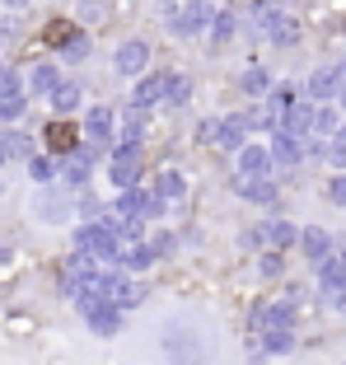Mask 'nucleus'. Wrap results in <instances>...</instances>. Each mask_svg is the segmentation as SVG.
Wrapping results in <instances>:
<instances>
[{
	"instance_id": "1",
	"label": "nucleus",
	"mask_w": 346,
	"mask_h": 365,
	"mask_svg": "<svg viewBox=\"0 0 346 365\" xmlns=\"http://www.w3.org/2000/svg\"><path fill=\"white\" fill-rule=\"evenodd\" d=\"M159 346L169 356V365H206L211 361V333L187 314H173L159 333Z\"/></svg>"
},
{
	"instance_id": "2",
	"label": "nucleus",
	"mask_w": 346,
	"mask_h": 365,
	"mask_svg": "<svg viewBox=\"0 0 346 365\" xmlns=\"http://www.w3.org/2000/svg\"><path fill=\"white\" fill-rule=\"evenodd\" d=\"M122 244H127V239H122V230L112 225L108 215L80 225V235H75V253H80V258H89V262H117Z\"/></svg>"
},
{
	"instance_id": "3",
	"label": "nucleus",
	"mask_w": 346,
	"mask_h": 365,
	"mask_svg": "<svg viewBox=\"0 0 346 365\" xmlns=\"http://www.w3.org/2000/svg\"><path fill=\"white\" fill-rule=\"evenodd\" d=\"M141 145H122L117 140V150L108 155V182L112 187H136L141 182Z\"/></svg>"
},
{
	"instance_id": "4",
	"label": "nucleus",
	"mask_w": 346,
	"mask_h": 365,
	"mask_svg": "<svg viewBox=\"0 0 346 365\" xmlns=\"http://www.w3.org/2000/svg\"><path fill=\"white\" fill-rule=\"evenodd\" d=\"M80 140H85V131H80V122H70V118H52L43 127V150L56 155V160H61V155H70Z\"/></svg>"
},
{
	"instance_id": "5",
	"label": "nucleus",
	"mask_w": 346,
	"mask_h": 365,
	"mask_svg": "<svg viewBox=\"0 0 346 365\" xmlns=\"http://www.w3.org/2000/svg\"><path fill=\"white\" fill-rule=\"evenodd\" d=\"M94 160H98V145L80 140L70 155H61V164H56V169L65 173V182H70V187H85V182L94 178Z\"/></svg>"
},
{
	"instance_id": "6",
	"label": "nucleus",
	"mask_w": 346,
	"mask_h": 365,
	"mask_svg": "<svg viewBox=\"0 0 346 365\" xmlns=\"http://www.w3.org/2000/svg\"><path fill=\"white\" fill-rule=\"evenodd\" d=\"M169 29L178 33V38H192V33H206L211 29V5L206 0H187V5H178L169 19Z\"/></svg>"
},
{
	"instance_id": "7",
	"label": "nucleus",
	"mask_w": 346,
	"mask_h": 365,
	"mask_svg": "<svg viewBox=\"0 0 346 365\" xmlns=\"http://www.w3.org/2000/svg\"><path fill=\"white\" fill-rule=\"evenodd\" d=\"M258 33H267L271 43H295L300 38V24L290 14H281L276 5H258Z\"/></svg>"
},
{
	"instance_id": "8",
	"label": "nucleus",
	"mask_w": 346,
	"mask_h": 365,
	"mask_svg": "<svg viewBox=\"0 0 346 365\" xmlns=\"http://www.w3.org/2000/svg\"><path fill=\"white\" fill-rule=\"evenodd\" d=\"M80 131H85L89 145H108V140L117 136V113H112L108 103L89 108V113H85V127H80Z\"/></svg>"
},
{
	"instance_id": "9",
	"label": "nucleus",
	"mask_w": 346,
	"mask_h": 365,
	"mask_svg": "<svg viewBox=\"0 0 346 365\" xmlns=\"http://www.w3.org/2000/svg\"><path fill=\"white\" fill-rule=\"evenodd\" d=\"M33 215H38V220H47V225H61V220H70V202L56 192L52 182H43V187H38V197H33Z\"/></svg>"
},
{
	"instance_id": "10",
	"label": "nucleus",
	"mask_w": 346,
	"mask_h": 365,
	"mask_svg": "<svg viewBox=\"0 0 346 365\" xmlns=\"http://www.w3.org/2000/svg\"><path fill=\"white\" fill-rule=\"evenodd\" d=\"M145 66H150V47H145L141 38H127V43L112 52V71H117V76H141Z\"/></svg>"
},
{
	"instance_id": "11",
	"label": "nucleus",
	"mask_w": 346,
	"mask_h": 365,
	"mask_svg": "<svg viewBox=\"0 0 346 365\" xmlns=\"http://www.w3.org/2000/svg\"><path fill=\"white\" fill-rule=\"evenodd\" d=\"M234 155H238V173H243V178H271V169H276L267 145H248V140H243Z\"/></svg>"
},
{
	"instance_id": "12",
	"label": "nucleus",
	"mask_w": 346,
	"mask_h": 365,
	"mask_svg": "<svg viewBox=\"0 0 346 365\" xmlns=\"http://www.w3.org/2000/svg\"><path fill=\"white\" fill-rule=\"evenodd\" d=\"M122 314H127V309H117L112 300H98L94 309L85 314V319H89V333H98V337H112V333H122V323H127Z\"/></svg>"
},
{
	"instance_id": "13",
	"label": "nucleus",
	"mask_w": 346,
	"mask_h": 365,
	"mask_svg": "<svg viewBox=\"0 0 346 365\" xmlns=\"http://www.w3.org/2000/svg\"><path fill=\"white\" fill-rule=\"evenodd\" d=\"M164 85H169L164 71H154V76L141 71V85H136V94H131V108H145V113H150L154 103H164Z\"/></svg>"
},
{
	"instance_id": "14",
	"label": "nucleus",
	"mask_w": 346,
	"mask_h": 365,
	"mask_svg": "<svg viewBox=\"0 0 346 365\" xmlns=\"http://www.w3.org/2000/svg\"><path fill=\"white\" fill-rule=\"evenodd\" d=\"M267 150H271V164H300V155H304V140L276 127V131H271V145H267Z\"/></svg>"
},
{
	"instance_id": "15",
	"label": "nucleus",
	"mask_w": 346,
	"mask_h": 365,
	"mask_svg": "<svg viewBox=\"0 0 346 365\" xmlns=\"http://www.w3.org/2000/svg\"><path fill=\"white\" fill-rule=\"evenodd\" d=\"M281 131H290V136L304 140L309 131H314V103H300V98H295V103L281 113Z\"/></svg>"
},
{
	"instance_id": "16",
	"label": "nucleus",
	"mask_w": 346,
	"mask_h": 365,
	"mask_svg": "<svg viewBox=\"0 0 346 365\" xmlns=\"http://www.w3.org/2000/svg\"><path fill=\"white\" fill-rule=\"evenodd\" d=\"M295 244L304 248V258H309V262H323L327 253H332V235H327V230H318V225L300 230V239H295Z\"/></svg>"
},
{
	"instance_id": "17",
	"label": "nucleus",
	"mask_w": 346,
	"mask_h": 365,
	"mask_svg": "<svg viewBox=\"0 0 346 365\" xmlns=\"http://www.w3.org/2000/svg\"><path fill=\"white\" fill-rule=\"evenodd\" d=\"M56 85H61V71H56L52 61H43V66H33V71H28V94L52 98V94H56Z\"/></svg>"
},
{
	"instance_id": "18",
	"label": "nucleus",
	"mask_w": 346,
	"mask_h": 365,
	"mask_svg": "<svg viewBox=\"0 0 346 365\" xmlns=\"http://www.w3.org/2000/svg\"><path fill=\"white\" fill-rule=\"evenodd\" d=\"M229 187H234L238 197H253V202H276V187H271V178H243V173H234L229 178Z\"/></svg>"
},
{
	"instance_id": "19",
	"label": "nucleus",
	"mask_w": 346,
	"mask_h": 365,
	"mask_svg": "<svg viewBox=\"0 0 346 365\" xmlns=\"http://www.w3.org/2000/svg\"><path fill=\"white\" fill-rule=\"evenodd\" d=\"M337 85H342V66L314 71V80H309V98H314V103H327V98H337Z\"/></svg>"
},
{
	"instance_id": "20",
	"label": "nucleus",
	"mask_w": 346,
	"mask_h": 365,
	"mask_svg": "<svg viewBox=\"0 0 346 365\" xmlns=\"http://www.w3.org/2000/svg\"><path fill=\"white\" fill-rule=\"evenodd\" d=\"M243 131H248V122H243V113H234V118H220L216 122V145H225V150H238L243 145Z\"/></svg>"
},
{
	"instance_id": "21",
	"label": "nucleus",
	"mask_w": 346,
	"mask_h": 365,
	"mask_svg": "<svg viewBox=\"0 0 346 365\" xmlns=\"http://www.w3.org/2000/svg\"><path fill=\"white\" fill-rule=\"evenodd\" d=\"M183 187H187V182H183V173H178V169H159V173H154V187H150V192L154 197H164V202H183Z\"/></svg>"
},
{
	"instance_id": "22",
	"label": "nucleus",
	"mask_w": 346,
	"mask_h": 365,
	"mask_svg": "<svg viewBox=\"0 0 346 365\" xmlns=\"http://www.w3.org/2000/svg\"><path fill=\"white\" fill-rule=\"evenodd\" d=\"M80 98H85V89H80L75 80H61V85H56V94H52V108H56V118H70V113L80 108Z\"/></svg>"
},
{
	"instance_id": "23",
	"label": "nucleus",
	"mask_w": 346,
	"mask_h": 365,
	"mask_svg": "<svg viewBox=\"0 0 346 365\" xmlns=\"http://www.w3.org/2000/svg\"><path fill=\"white\" fill-rule=\"evenodd\" d=\"M28 178L43 187V182H56V155H47V150H33L28 155Z\"/></svg>"
},
{
	"instance_id": "24",
	"label": "nucleus",
	"mask_w": 346,
	"mask_h": 365,
	"mask_svg": "<svg viewBox=\"0 0 346 365\" xmlns=\"http://www.w3.org/2000/svg\"><path fill=\"white\" fill-rule=\"evenodd\" d=\"M0 145H5V160H28L33 155V136L28 131H0Z\"/></svg>"
},
{
	"instance_id": "25",
	"label": "nucleus",
	"mask_w": 346,
	"mask_h": 365,
	"mask_svg": "<svg viewBox=\"0 0 346 365\" xmlns=\"http://www.w3.org/2000/svg\"><path fill=\"white\" fill-rule=\"evenodd\" d=\"M187 98H192V76H169V85H164V103L183 108Z\"/></svg>"
},
{
	"instance_id": "26",
	"label": "nucleus",
	"mask_w": 346,
	"mask_h": 365,
	"mask_svg": "<svg viewBox=\"0 0 346 365\" xmlns=\"http://www.w3.org/2000/svg\"><path fill=\"white\" fill-rule=\"evenodd\" d=\"M145 136V108H127V122H122V145H141Z\"/></svg>"
},
{
	"instance_id": "27",
	"label": "nucleus",
	"mask_w": 346,
	"mask_h": 365,
	"mask_svg": "<svg viewBox=\"0 0 346 365\" xmlns=\"http://www.w3.org/2000/svg\"><path fill=\"white\" fill-rule=\"evenodd\" d=\"M56 56H61V61H85V56H89V33H80V29H75L61 47H56Z\"/></svg>"
},
{
	"instance_id": "28",
	"label": "nucleus",
	"mask_w": 346,
	"mask_h": 365,
	"mask_svg": "<svg viewBox=\"0 0 346 365\" xmlns=\"http://www.w3.org/2000/svg\"><path fill=\"white\" fill-rule=\"evenodd\" d=\"M238 85H243V94H253V98H262L271 89V76L267 71H262V66H248V71H243V80H238Z\"/></svg>"
},
{
	"instance_id": "29",
	"label": "nucleus",
	"mask_w": 346,
	"mask_h": 365,
	"mask_svg": "<svg viewBox=\"0 0 346 365\" xmlns=\"http://www.w3.org/2000/svg\"><path fill=\"white\" fill-rule=\"evenodd\" d=\"M75 29H80L75 19H56V24H47V29H43V43H47V47L56 52V47H61V43H65V38H70Z\"/></svg>"
},
{
	"instance_id": "30",
	"label": "nucleus",
	"mask_w": 346,
	"mask_h": 365,
	"mask_svg": "<svg viewBox=\"0 0 346 365\" xmlns=\"http://www.w3.org/2000/svg\"><path fill=\"white\" fill-rule=\"evenodd\" d=\"M295 239H300V230L285 225V220H271V225H267V244H271V248H290Z\"/></svg>"
},
{
	"instance_id": "31",
	"label": "nucleus",
	"mask_w": 346,
	"mask_h": 365,
	"mask_svg": "<svg viewBox=\"0 0 346 365\" xmlns=\"http://www.w3.org/2000/svg\"><path fill=\"white\" fill-rule=\"evenodd\" d=\"M145 244H150L154 262H159V258H169L173 248H178V235H169V230H159V235H150V239H145Z\"/></svg>"
},
{
	"instance_id": "32",
	"label": "nucleus",
	"mask_w": 346,
	"mask_h": 365,
	"mask_svg": "<svg viewBox=\"0 0 346 365\" xmlns=\"http://www.w3.org/2000/svg\"><path fill=\"white\" fill-rule=\"evenodd\" d=\"M70 206H75V211L85 215V220H98V215H103V202H98V197H89V192H80Z\"/></svg>"
},
{
	"instance_id": "33",
	"label": "nucleus",
	"mask_w": 346,
	"mask_h": 365,
	"mask_svg": "<svg viewBox=\"0 0 346 365\" xmlns=\"http://www.w3.org/2000/svg\"><path fill=\"white\" fill-rule=\"evenodd\" d=\"M211 33H216V43H225V38H234V14H211Z\"/></svg>"
},
{
	"instance_id": "34",
	"label": "nucleus",
	"mask_w": 346,
	"mask_h": 365,
	"mask_svg": "<svg viewBox=\"0 0 346 365\" xmlns=\"http://www.w3.org/2000/svg\"><path fill=\"white\" fill-rule=\"evenodd\" d=\"M332 127H337V113H332V108H314V131L332 136Z\"/></svg>"
},
{
	"instance_id": "35",
	"label": "nucleus",
	"mask_w": 346,
	"mask_h": 365,
	"mask_svg": "<svg viewBox=\"0 0 346 365\" xmlns=\"http://www.w3.org/2000/svg\"><path fill=\"white\" fill-rule=\"evenodd\" d=\"M262 277H281V248H276V253H262Z\"/></svg>"
},
{
	"instance_id": "36",
	"label": "nucleus",
	"mask_w": 346,
	"mask_h": 365,
	"mask_svg": "<svg viewBox=\"0 0 346 365\" xmlns=\"http://www.w3.org/2000/svg\"><path fill=\"white\" fill-rule=\"evenodd\" d=\"M243 244L248 248H267V225H253L248 235H243Z\"/></svg>"
},
{
	"instance_id": "37",
	"label": "nucleus",
	"mask_w": 346,
	"mask_h": 365,
	"mask_svg": "<svg viewBox=\"0 0 346 365\" xmlns=\"http://www.w3.org/2000/svg\"><path fill=\"white\" fill-rule=\"evenodd\" d=\"M332 202L346 206V178H332Z\"/></svg>"
},
{
	"instance_id": "38",
	"label": "nucleus",
	"mask_w": 346,
	"mask_h": 365,
	"mask_svg": "<svg viewBox=\"0 0 346 365\" xmlns=\"http://www.w3.org/2000/svg\"><path fill=\"white\" fill-rule=\"evenodd\" d=\"M337 98H342V108H346V66H342V85H337Z\"/></svg>"
},
{
	"instance_id": "39",
	"label": "nucleus",
	"mask_w": 346,
	"mask_h": 365,
	"mask_svg": "<svg viewBox=\"0 0 346 365\" xmlns=\"http://www.w3.org/2000/svg\"><path fill=\"white\" fill-rule=\"evenodd\" d=\"M0 5H10V10H23V5H28V0H0Z\"/></svg>"
},
{
	"instance_id": "40",
	"label": "nucleus",
	"mask_w": 346,
	"mask_h": 365,
	"mask_svg": "<svg viewBox=\"0 0 346 365\" xmlns=\"http://www.w3.org/2000/svg\"><path fill=\"white\" fill-rule=\"evenodd\" d=\"M0 169H5V145H0Z\"/></svg>"
}]
</instances>
